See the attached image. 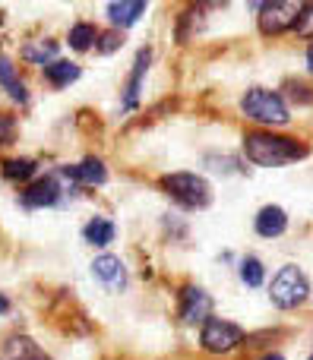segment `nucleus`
<instances>
[{"label":"nucleus","mask_w":313,"mask_h":360,"mask_svg":"<svg viewBox=\"0 0 313 360\" xmlns=\"http://www.w3.org/2000/svg\"><path fill=\"white\" fill-rule=\"evenodd\" d=\"M244 155L260 168H282L307 155V146L272 130H250L244 136Z\"/></svg>","instance_id":"1"},{"label":"nucleus","mask_w":313,"mask_h":360,"mask_svg":"<svg viewBox=\"0 0 313 360\" xmlns=\"http://www.w3.org/2000/svg\"><path fill=\"white\" fill-rule=\"evenodd\" d=\"M241 111L247 114V120L266 127V130L285 127L291 120V111H288V105H285V98L279 92H272V89H247L244 98H241Z\"/></svg>","instance_id":"2"},{"label":"nucleus","mask_w":313,"mask_h":360,"mask_svg":"<svg viewBox=\"0 0 313 360\" xmlns=\"http://www.w3.org/2000/svg\"><path fill=\"white\" fill-rule=\"evenodd\" d=\"M162 186L174 202H181L184 209H206L212 202V186L206 177L190 174V171H177V174H165Z\"/></svg>","instance_id":"3"},{"label":"nucleus","mask_w":313,"mask_h":360,"mask_svg":"<svg viewBox=\"0 0 313 360\" xmlns=\"http://www.w3.org/2000/svg\"><path fill=\"white\" fill-rule=\"evenodd\" d=\"M307 294H310L307 275L298 266H282L269 285V300L279 310H295V307H301L304 300H307Z\"/></svg>","instance_id":"4"},{"label":"nucleus","mask_w":313,"mask_h":360,"mask_svg":"<svg viewBox=\"0 0 313 360\" xmlns=\"http://www.w3.org/2000/svg\"><path fill=\"white\" fill-rule=\"evenodd\" d=\"M200 345L203 351L209 354H231L234 348L244 345V329L231 319H219V316H209L203 323V332H200Z\"/></svg>","instance_id":"5"},{"label":"nucleus","mask_w":313,"mask_h":360,"mask_svg":"<svg viewBox=\"0 0 313 360\" xmlns=\"http://www.w3.org/2000/svg\"><path fill=\"white\" fill-rule=\"evenodd\" d=\"M301 6L304 4H295V0L260 4V32H263V35H282L285 29H295Z\"/></svg>","instance_id":"6"},{"label":"nucleus","mask_w":313,"mask_h":360,"mask_svg":"<svg viewBox=\"0 0 313 360\" xmlns=\"http://www.w3.org/2000/svg\"><path fill=\"white\" fill-rule=\"evenodd\" d=\"M212 316V297L203 288H184L181 294V323L196 326Z\"/></svg>","instance_id":"7"},{"label":"nucleus","mask_w":313,"mask_h":360,"mask_svg":"<svg viewBox=\"0 0 313 360\" xmlns=\"http://www.w3.org/2000/svg\"><path fill=\"white\" fill-rule=\"evenodd\" d=\"M57 202H60V184H57V177L32 180L23 193V205H29V209H48V205H57Z\"/></svg>","instance_id":"8"},{"label":"nucleus","mask_w":313,"mask_h":360,"mask_svg":"<svg viewBox=\"0 0 313 360\" xmlns=\"http://www.w3.org/2000/svg\"><path fill=\"white\" fill-rule=\"evenodd\" d=\"M92 275L108 288V291H124V288H127V269H124V262H120L117 256H111V253L98 256V259L92 262Z\"/></svg>","instance_id":"9"},{"label":"nucleus","mask_w":313,"mask_h":360,"mask_svg":"<svg viewBox=\"0 0 313 360\" xmlns=\"http://www.w3.org/2000/svg\"><path fill=\"white\" fill-rule=\"evenodd\" d=\"M253 228L260 237H282L288 231V215H285L282 205H263L253 218Z\"/></svg>","instance_id":"10"},{"label":"nucleus","mask_w":313,"mask_h":360,"mask_svg":"<svg viewBox=\"0 0 313 360\" xmlns=\"http://www.w3.org/2000/svg\"><path fill=\"white\" fill-rule=\"evenodd\" d=\"M60 174L63 177H70V180H76V184H86V186H101L108 180V168H105V162L101 158H86L82 165H73V168H60Z\"/></svg>","instance_id":"11"},{"label":"nucleus","mask_w":313,"mask_h":360,"mask_svg":"<svg viewBox=\"0 0 313 360\" xmlns=\"http://www.w3.org/2000/svg\"><path fill=\"white\" fill-rule=\"evenodd\" d=\"M149 63H152V51L149 48H143L136 54V60H133V73H130V82H127V89H124V108L130 111V108H136V101H139V89H143V79H146V70H149Z\"/></svg>","instance_id":"12"},{"label":"nucleus","mask_w":313,"mask_h":360,"mask_svg":"<svg viewBox=\"0 0 313 360\" xmlns=\"http://www.w3.org/2000/svg\"><path fill=\"white\" fill-rule=\"evenodd\" d=\"M139 16H146V4H143V0H133V4H127V0H120V4H108V19H111L114 25H120V29L136 25Z\"/></svg>","instance_id":"13"},{"label":"nucleus","mask_w":313,"mask_h":360,"mask_svg":"<svg viewBox=\"0 0 313 360\" xmlns=\"http://www.w3.org/2000/svg\"><path fill=\"white\" fill-rule=\"evenodd\" d=\"M0 86H4L6 92H10V98L19 101V105H25V101H29V92H25L23 79H19L16 67H13V60L6 54H0Z\"/></svg>","instance_id":"14"},{"label":"nucleus","mask_w":313,"mask_h":360,"mask_svg":"<svg viewBox=\"0 0 313 360\" xmlns=\"http://www.w3.org/2000/svg\"><path fill=\"white\" fill-rule=\"evenodd\" d=\"M114 234H117V228H114L111 218H92V221H86V228H82V237H86V243H92V247H108V243L114 240Z\"/></svg>","instance_id":"15"},{"label":"nucleus","mask_w":313,"mask_h":360,"mask_svg":"<svg viewBox=\"0 0 313 360\" xmlns=\"http://www.w3.org/2000/svg\"><path fill=\"white\" fill-rule=\"evenodd\" d=\"M79 73L82 70L76 67V63H70V60H54V63L44 67V79H48L54 89H63V86H70V82H76L79 79Z\"/></svg>","instance_id":"16"},{"label":"nucleus","mask_w":313,"mask_h":360,"mask_svg":"<svg viewBox=\"0 0 313 360\" xmlns=\"http://www.w3.org/2000/svg\"><path fill=\"white\" fill-rule=\"evenodd\" d=\"M6 354H10V360H48L41 351H38V345L25 335L10 338V342H6Z\"/></svg>","instance_id":"17"},{"label":"nucleus","mask_w":313,"mask_h":360,"mask_svg":"<svg viewBox=\"0 0 313 360\" xmlns=\"http://www.w3.org/2000/svg\"><path fill=\"white\" fill-rule=\"evenodd\" d=\"M95 41H98V29L92 22H76L70 29V48L73 51H89Z\"/></svg>","instance_id":"18"},{"label":"nucleus","mask_w":313,"mask_h":360,"mask_svg":"<svg viewBox=\"0 0 313 360\" xmlns=\"http://www.w3.org/2000/svg\"><path fill=\"white\" fill-rule=\"evenodd\" d=\"M241 281H244L247 288H260L266 281V269L257 256H244V259H241Z\"/></svg>","instance_id":"19"},{"label":"nucleus","mask_w":313,"mask_h":360,"mask_svg":"<svg viewBox=\"0 0 313 360\" xmlns=\"http://www.w3.org/2000/svg\"><path fill=\"white\" fill-rule=\"evenodd\" d=\"M38 171V165L32 162V158H10V162H4V177L6 180H32Z\"/></svg>","instance_id":"20"},{"label":"nucleus","mask_w":313,"mask_h":360,"mask_svg":"<svg viewBox=\"0 0 313 360\" xmlns=\"http://www.w3.org/2000/svg\"><path fill=\"white\" fill-rule=\"evenodd\" d=\"M54 54H57V44L54 41H41L35 48V44H25L23 48V57L32 63H38V67H48V63H54Z\"/></svg>","instance_id":"21"},{"label":"nucleus","mask_w":313,"mask_h":360,"mask_svg":"<svg viewBox=\"0 0 313 360\" xmlns=\"http://www.w3.org/2000/svg\"><path fill=\"white\" fill-rule=\"evenodd\" d=\"M295 32L301 38H310L313 41V4H304L301 13H298V22H295Z\"/></svg>","instance_id":"22"},{"label":"nucleus","mask_w":313,"mask_h":360,"mask_svg":"<svg viewBox=\"0 0 313 360\" xmlns=\"http://www.w3.org/2000/svg\"><path fill=\"white\" fill-rule=\"evenodd\" d=\"M16 136V120L10 114H0V146H10Z\"/></svg>","instance_id":"23"},{"label":"nucleus","mask_w":313,"mask_h":360,"mask_svg":"<svg viewBox=\"0 0 313 360\" xmlns=\"http://www.w3.org/2000/svg\"><path fill=\"white\" fill-rule=\"evenodd\" d=\"M95 44H98L101 54H111V51L120 48V38H117V32H105V35L98 32V41H95Z\"/></svg>","instance_id":"24"},{"label":"nucleus","mask_w":313,"mask_h":360,"mask_svg":"<svg viewBox=\"0 0 313 360\" xmlns=\"http://www.w3.org/2000/svg\"><path fill=\"white\" fill-rule=\"evenodd\" d=\"M6 310H10V300H6L4 294H0V313H6Z\"/></svg>","instance_id":"25"},{"label":"nucleus","mask_w":313,"mask_h":360,"mask_svg":"<svg viewBox=\"0 0 313 360\" xmlns=\"http://www.w3.org/2000/svg\"><path fill=\"white\" fill-rule=\"evenodd\" d=\"M307 70H313V41H310V48H307Z\"/></svg>","instance_id":"26"},{"label":"nucleus","mask_w":313,"mask_h":360,"mask_svg":"<svg viewBox=\"0 0 313 360\" xmlns=\"http://www.w3.org/2000/svg\"><path fill=\"white\" fill-rule=\"evenodd\" d=\"M263 360H285V357H282V354H266Z\"/></svg>","instance_id":"27"},{"label":"nucleus","mask_w":313,"mask_h":360,"mask_svg":"<svg viewBox=\"0 0 313 360\" xmlns=\"http://www.w3.org/2000/svg\"><path fill=\"white\" fill-rule=\"evenodd\" d=\"M307 360H313V354H310V357H307Z\"/></svg>","instance_id":"28"}]
</instances>
